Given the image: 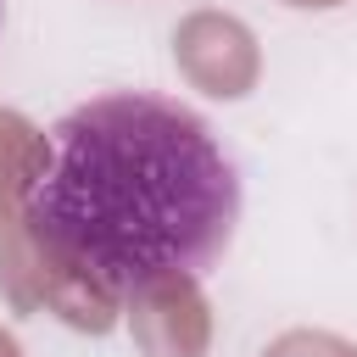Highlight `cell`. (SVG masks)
Wrapping results in <instances>:
<instances>
[{
  "mask_svg": "<svg viewBox=\"0 0 357 357\" xmlns=\"http://www.w3.org/2000/svg\"><path fill=\"white\" fill-rule=\"evenodd\" d=\"M240 223V173L178 100L117 89L73 106L22 173V229L106 301L201 284Z\"/></svg>",
  "mask_w": 357,
  "mask_h": 357,
  "instance_id": "cell-1",
  "label": "cell"
}]
</instances>
